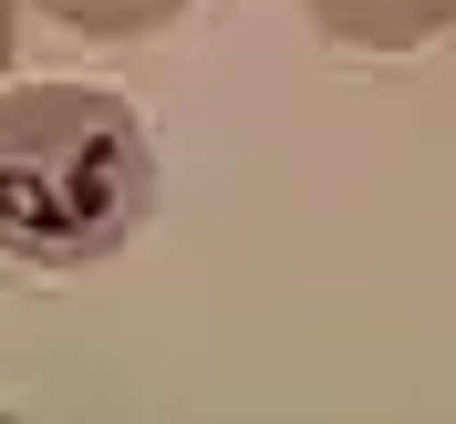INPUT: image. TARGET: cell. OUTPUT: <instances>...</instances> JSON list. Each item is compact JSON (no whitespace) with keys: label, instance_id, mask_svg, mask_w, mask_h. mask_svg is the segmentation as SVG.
Wrapping results in <instances>:
<instances>
[{"label":"cell","instance_id":"3","mask_svg":"<svg viewBox=\"0 0 456 424\" xmlns=\"http://www.w3.org/2000/svg\"><path fill=\"white\" fill-rule=\"evenodd\" d=\"M42 21H62V31H84V42H135V31H167L187 0H31Z\"/></svg>","mask_w":456,"mask_h":424},{"label":"cell","instance_id":"1","mask_svg":"<svg viewBox=\"0 0 456 424\" xmlns=\"http://www.w3.org/2000/svg\"><path fill=\"white\" fill-rule=\"evenodd\" d=\"M145 207H156V145L125 93H0V249L21 269H94L145 228Z\"/></svg>","mask_w":456,"mask_h":424},{"label":"cell","instance_id":"4","mask_svg":"<svg viewBox=\"0 0 456 424\" xmlns=\"http://www.w3.org/2000/svg\"><path fill=\"white\" fill-rule=\"evenodd\" d=\"M0 73H11V0H0Z\"/></svg>","mask_w":456,"mask_h":424},{"label":"cell","instance_id":"2","mask_svg":"<svg viewBox=\"0 0 456 424\" xmlns=\"http://www.w3.org/2000/svg\"><path fill=\"white\" fill-rule=\"evenodd\" d=\"M342 52H426L456 31V0H301Z\"/></svg>","mask_w":456,"mask_h":424}]
</instances>
